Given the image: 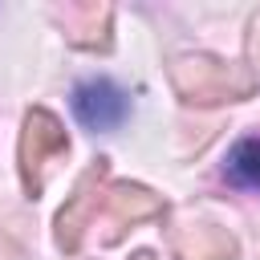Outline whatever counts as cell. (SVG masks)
I'll return each instance as SVG.
<instances>
[{
	"mask_svg": "<svg viewBox=\"0 0 260 260\" xmlns=\"http://www.w3.org/2000/svg\"><path fill=\"white\" fill-rule=\"evenodd\" d=\"M223 179L240 191H260V134H248L228 150Z\"/></svg>",
	"mask_w": 260,
	"mask_h": 260,
	"instance_id": "7a4b0ae2",
	"label": "cell"
},
{
	"mask_svg": "<svg viewBox=\"0 0 260 260\" xmlns=\"http://www.w3.org/2000/svg\"><path fill=\"white\" fill-rule=\"evenodd\" d=\"M69 110H73V118H77L85 130H114V126L126 122L130 98H126V89H122L118 81H110V77H85V81L73 85Z\"/></svg>",
	"mask_w": 260,
	"mask_h": 260,
	"instance_id": "6da1fadb",
	"label": "cell"
}]
</instances>
